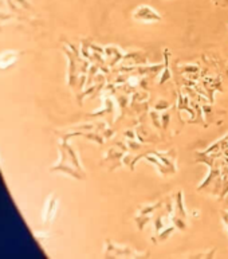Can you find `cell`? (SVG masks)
Instances as JSON below:
<instances>
[{"mask_svg":"<svg viewBox=\"0 0 228 259\" xmlns=\"http://www.w3.org/2000/svg\"><path fill=\"white\" fill-rule=\"evenodd\" d=\"M132 18H133L134 20L145 23L160 22V20H163V17H161L154 8H152L151 6H147V4L137 7L136 10L133 11V14H132Z\"/></svg>","mask_w":228,"mask_h":259,"instance_id":"obj_1","label":"cell"},{"mask_svg":"<svg viewBox=\"0 0 228 259\" xmlns=\"http://www.w3.org/2000/svg\"><path fill=\"white\" fill-rule=\"evenodd\" d=\"M185 210L183 207V199H181V192H179L176 198V216H174V223L180 227L181 230L185 228Z\"/></svg>","mask_w":228,"mask_h":259,"instance_id":"obj_2","label":"cell"},{"mask_svg":"<svg viewBox=\"0 0 228 259\" xmlns=\"http://www.w3.org/2000/svg\"><path fill=\"white\" fill-rule=\"evenodd\" d=\"M227 24H228V22H227Z\"/></svg>","mask_w":228,"mask_h":259,"instance_id":"obj_3","label":"cell"}]
</instances>
